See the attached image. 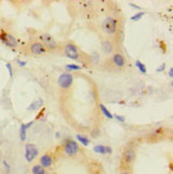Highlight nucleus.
Listing matches in <instances>:
<instances>
[{"mask_svg":"<svg viewBox=\"0 0 173 174\" xmlns=\"http://www.w3.org/2000/svg\"><path fill=\"white\" fill-rule=\"evenodd\" d=\"M102 31L107 37H112L118 32L119 28V22L116 18L112 17V16H107L105 19L102 22Z\"/></svg>","mask_w":173,"mask_h":174,"instance_id":"1","label":"nucleus"},{"mask_svg":"<svg viewBox=\"0 0 173 174\" xmlns=\"http://www.w3.org/2000/svg\"><path fill=\"white\" fill-rule=\"evenodd\" d=\"M62 52L64 56L73 61H80V51H79L78 47L72 42H67L62 46Z\"/></svg>","mask_w":173,"mask_h":174,"instance_id":"2","label":"nucleus"},{"mask_svg":"<svg viewBox=\"0 0 173 174\" xmlns=\"http://www.w3.org/2000/svg\"><path fill=\"white\" fill-rule=\"evenodd\" d=\"M40 42H41L46 50H56L58 48V43L56 39L50 34V33L44 32L40 35Z\"/></svg>","mask_w":173,"mask_h":174,"instance_id":"3","label":"nucleus"},{"mask_svg":"<svg viewBox=\"0 0 173 174\" xmlns=\"http://www.w3.org/2000/svg\"><path fill=\"white\" fill-rule=\"evenodd\" d=\"M73 83H74V77L71 73H62L58 78V87L61 90H70L72 88Z\"/></svg>","mask_w":173,"mask_h":174,"instance_id":"4","label":"nucleus"},{"mask_svg":"<svg viewBox=\"0 0 173 174\" xmlns=\"http://www.w3.org/2000/svg\"><path fill=\"white\" fill-rule=\"evenodd\" d=\"M0 41L10 48H17L18 46V40L13 34H11L9 32H5V31H1L0 32Z\"/></svg>","mask_w":173,"mask_h":174,"instance_id":"5","label":"nucleus"},{"mask_svg":"<svg viewBox=\"0 0 173 174\" xmlns=\"http://www.w3.org/2000/svg\"><path fill=\"white\" fill-rule=\"evenodd\" d=\"M39 156V148L32 143H27L25 145V158L28 162H32Z\"/></svg>","mask_w":173,"mask_h":174,"instance_id":"6","label":"nucleus"},{"mask_svg":"<svg viewBox=\"0 0 173 174\" xmlns=\"http://www.w3.org/2000/svg\"><path fill=\"white\" fill-rule=\"evenodd\" d=\"M63 151L64 153H65V155H67L68 157L76 156L79 153V145L74 140H67V141L64 143Z\"/></svg>","mask_w":173,"mask_h":174,"instance_id":"7","label":"nucleus"},{"mask_svg":"<svg viewBox=\"0 0 173 174\" xmlns=\"http://www.w3.org/2000/svg\"><path fill=\"white\" fill-rule=\"evenodd\" d=\"M101 49L105 56H112L116 52V44L111 39H105L101 43Z\"/></svg>","mask_w":173,"mask_h":174,"instance_id":"8","label":"nucleus"},{"mask_svg":"<svg viewBox=\"0 0 173 174\" xmlns=\"http://www.w3.org/2000/svg\"><path fill=\"white\" fill-rule=\"evenodd\" d=\"M29 52L33 56H40V54H43L47 51L46 48L44 47V45L41 43L40 41H34L29 45L28 47Z\"/></svg>","mask_w":173,"mask_h":174,"instance_id":"9","label":"nucleus"},{"mask_svg":"<svg viewBox=\"0 0 173 174\" xmlns=\"http://www.w3.org/2000/svg\"><path fill=\"white\" fill-rule=\"evenodd\" d=\"M111 62H112V64L118 68H125L127 64L124 54H123L122 52H119V51L114 52V54L111 56Z\"/></svg>","mask_w":173,"mask_h":174,"instance_id":"10","label":"nucleus"},{"mask_svg":"<svg viewBox=\"0 0 173 174\" xmlns=\"http://www.w3.org/2000/svg\"><path fill=\"white\" fill-rule=\"evenodd\" d=\"M54 163V159L51 157V155L49 154H43L41 157H40V165L44 169H47V168H50Z\"/></svg>","mask_w":173,"mask_h":174,"instance_id":"11","label":"nucleus"},{"mask_svg":"<svg viewBox=\"0 0 173 174\" xmlns=\"http://www.w3.org/2000/svg\"><path fill=\"white\" fill-rule=\"evenodd\" d=\"M33 125V121L31 122H28V123H24V124L20 125L19 127V139L22 142H25L27 139V130L30 128L31 126Z\"/></svg>","mask_w":173,"mask_h":174,"instance_id":"12","label":"nucleus"},{"mask_svg":"<svg viewBox=\"0 0 173 174\" xmlns=\"http://www.w3.org/2000/svg\"><path fill=\"white\" fill-rule=\"evenodd\" d=\"M93 151L97 154L101 155H106V154H111L112 153V148L110 146L107 145H103V144H99V145H95L93 148Z\"/></svg>","mask_w":173,"mask_h":174,"instance_id":"13","label":"nucleus"},{"mask_svg":"<svg viewBox=\"0 0 173 174\" xmlns=\"http://www.w3.org/2000/svg\"><path fill=\"white\" fill-rule=\"evenodd\" d=\"M136 159V151L134 148H127L124 152V160L127 163H132Z\"/></svg>","mask_w":173,"mask_h":174,"instance_id":"14","label":"nucleus"},{"mask_svg":"<svg viewBox=\"0 0 173 174\" xmlns=\"http://www.w3.org/2000/svg\"><path fill=\"white\" fill-rule=\"evenodd\" d=\"M76 139L78 142H80L83 146H88L90 144V140H89L88 137H85V135H81V134H78L76 135Z\"/></svg>","mask_w":173,"mask_h":174,"instance_id":"15","label":"nucleus"},{"mask_svg":"<svg viewBox=\"0 0 173 174\" xmlns=\"http://www.w3.org/2000/svg\"><path fill=\"white\" fill-rule=\"evenodd\" d=\"M99 109H101V111H102V113H103L104 115H105L106 118L107 119H109V120H111V119H113V114H112L111 112H110L109 110H108L107 108H106V106L104 104H99Z\"/></svg>","mask_w":173,"mask_h":174,"instance_id":"16","label":"nucleus"},{"mask_svg":"<svg viewBox=\"0 0 173 174\" xmlns=\"http://www.w3.org/2000/svg\"><path fill=\"white\" fill-rule=\"evenodd\" d=\"M31 172L32 174H46V170L42 167L41 165H34L31 169Z\"/></svg>","mask_w":173,"mask_h":174,"instance_id":"17","label":"nucleus"},{"mask_svg":"<svg viewBox=\"0 0 173 174\" xmlns=\"http://www.w3.org/2000/svg\"><path fill=\"white\" fill-rule=\"evenodd\" d=\"M42 105H43V100H42L41 98H39V99H36L33 103H31V105H29L27 109H28V110H35V109H39Z\"/></svg>","mask_w":173,"mask_h":174,"instance_id":"18","label":"nucleus"},{"mask_svg":"<svg viewBox=\"0 0 173 174\" xmlns=\"http://www.w3.org/2000/svg\"><path fill=\"white\" fill-rule=\"evenodd\" d=\"M64 68H65V70L67 71L68 73H70V72H73V71H74V72H75V71H80V70H82V66L77 65V64L72 63V64H65Z\"/></svg>","mask_w":173,"mask_h":174,"instance_id":"19","label":"nucleus"},{"mask_svg":"<svg viewBox=\"0 0 173 174\" xmlns=\"http://www.w3.org/2000/svg\"><path fill=\"white\" fill-rule=\"evenodd\" d=\"M135 65H136V68H138L139 71H140L142 74H147V68H145L144 63H142L141 61H139V60H137L136 62H135Z\"/></svg>","mask_w":173,"mask_h":174,"instance_id":"20","label":"nucleus"},{"mask_svg":"<svg viewBox=\"0 0 173 174\" xmlns=\"http://www.w3.org/2000/svg\"><path fill=\"white\" fill-rule=\"evenodd\" d=\"M2 168H3V172L5 174H10L11 173V165L8 162L7 159H3L2 160Z\"/></svg>","mask_w":173,"mask_h":174,"instance_id":"21","label":"nucleus"},{"mask_svg":"<svg viewBox=\"0 0 173 174\" xmlns=\"http://www.w3.org/2000/svg\"><path fill=\"white\" fill-rule=\"evenodd\" d=\"M143 16H144V12H139V13L134 14V15L130 17V20H133V22H138V20H140Z\"/></svg>","mask_w":173,"mask_h":174,"instance_id":"22","label":"nucleus"},{"mask_svg":"<svg viewBox=\"0 0 173 174\" xmlns=\"http://www.w3.org/2000/svg\"><path fill=\"white\" fill-rule=\"evenodd\" d=\"M5 68H7V70H8V72H9V75H10V77H13V68H12V65H11V63H5Z\"/></svg>","mask_w":173,"mask_h":174,"instance_id":"23","label":"nucleus"},{"mask_svg":"<svg viewBox=\"0 0 173 174\" xmlns=\"http://www.w3.org/2000/svg\"><path fill=\"white\" fill-rule=\"evenodd\" d=\"M113 118L116 119V120H118L119 122H121V123L125 122V117H123V115H120V114H116V115H113Z\"/></svg>","mask_w":173,"mask_h":174,"instance_id":"24","label":"nucleus"},{"mask_svg":"<svg viewBox=\"0 0 173 174\" xmlns=\"http://www.w3.org/2000/svg\"><path fill=\"white\" fill-rule=\"evenodd\" d=\"M16 63H17L18 65L20 66V68H24V66L27 65V62H26V61H22V60H20V59H17V60H16Z\"/></svg>","mask_w":173,"mask_h":174,"instance_id":"25","label":"nucleus"},{"mask_svg":"<svg viewBox=\"0 0 173 174\" xmlns=\"http://www.w3.org/2000/svg\"><path fill=\"white\" fill-rule=\"evenodd\" d=\"M164 68H166V63H162L161 64V66H160V68H158L157 70H156V72H164Z\"/></svg>","mask_w":173,"mask_h":174,"instance_id":"26","label":"nucleus"},{"mask_svg":"<svg viewBox=\"0 0 173 174\" xmlns=\"http://www.w3.org/2000/svg\"><path fill=\"white\" fill-rule=\"evenodd\" d=\"M169 77H170V78H173V68H169Z\"/></svg>","mask_w":173,"mask_h":174,"instance_id":"27","label":"nucleus"},{"mask_svg":"<svg viewBox=\"0 0 173 174\" xmlns=\"http://www.w3.org/2000/svg\"><path fill=\"white\" fill-rule=\"evenodd\" d=\"M129 5L132 8H135V9H137V10H141L140 7H138V5H133V3H129Z\"/></svg>","mask_w":173,"mask_h":174,"instance_id":"28","label":"nucleus"},{"mask_svg":"<svg viewBox=\"0 0 173 174\" xmlns=\"http://www.w3.org/2000/svg\"><path fill=\"white\" fill-rule=\"evenodd\" d=\"M121 174H132L129 171H123V172H121Z\"/></svg>","mask_w":173,"mask_h":174,"instance_id":"29","label":"nucleus"}]
</instances>
